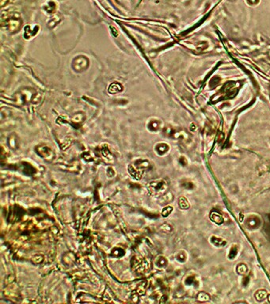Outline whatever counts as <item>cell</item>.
Returning a JSON list of instances; mask_svg holds the SVG:
<instances>
[{
  "label": "cell",
  "instance_id": "cell-1",
  "mask_svg": "<svg viewBox=\"0 0 270 304\" xmlns=\"http://www.w3.org/2000/svg\"><path fill=\"white\" fill-rule=\"evenodd\" d=\"M167 183L163 179H157L151 181L148 183V189L151 194H161L167 189Z\"/></svg>",
  "mask_w": 270,
  "mask_h": 304
},
{
  "label": "cell",
  "instance_id": "cell-2",
  "mask_svg": "<svg viewBox=\"0 0 270 304\" xmlns=\"http://www.w3.org/2000/svg\"><path fill=\"white\" fill-rule=\"evenodd\" d=\"M21 21L19 18L16 17H9L7 18H2V26H6L10 32H16L20 29Z\"/></svg>",
  "mask_w": 270,
  "mask_h": 304
},
{
  "label": "cell",
  "instance_id": "cell-3",
  "mask_svg": "<svg viewBox=\"0 0 270 304\" xmlns=\"http://www.w3.org/2000/svg\"><path fill=\"white\" fill-rule=\"evenodd\" d=\"M36 92L32 89H26L21 90L18 92V95H16V101H19V103H26L33 100Z\"/></svg>",
  "mask_w": 270,
  "mask_h": 304
},
{
  "label": "cell",
  "instance_id": "cell-4",
  "mask_svg": "<svg viewBox=\"0 0 270 304\" xmlns=\"http://www.w3.org/2000/svg\"><path fill=\"white\" fill-rule=\"evenodd\" d=\"M72 67L75 72H83L89 67V60L85 56H78L73 60Z\"/></svg>",
  "mask_w": 270,
  "mask_h": 304
},
{
  "label": "cell",
  "instance_id": "cell-5",
  "mask_svg": "<svg viewBox=\"0 0 270 304\" xmlns=\"http://www.w3.org/2000/svg\"><path fill=\"white\" fill-rule=\"evenodd\" d=\"M37 154H39L41 157H42L43 159H47V160H51V159H53V152L51 150V148H49L48 146L43 145L37 147Z\"/></svg>",
  "mask_w": 270,
  "mask_h": 304
},
{
  "label": "cell",
  "instance_id": "cell-6",
  "mask_svg": "<svg viewBox=\"0 0 270 304\" xmlns=\"http://www.w3.org/2000/svg\"><path fill=\"white\" fill-rule=\"evenodd\" d=\"M132 165L134 166L135 168L137 169L138 170L141 171L142 173H143V171L148 170L151 168V165H150V162L148 161V159H136V160L133 162V163Z\"/></svg>",
  "mask_w": 270,
  "mask_h": 304
},
{
  "label": "cell",
  "instance_id": "cell-7",
  "mask_svg": "<svg viewBox=\"0 0 270 304\" xmlns=\"http://www.w3.org/2000/svg\"><path fill=\"white\" fill-rule=\"evenodd\" d=\"M246 224L249 229H257L261 225V219L257 215H250L247 218Z\"/></svg>",
  "mask_w": 270,
  "mask_h": 304
},
{
  "label": "cell",
  "instance_id": "cell-8",
  "mask_svg": "<svg viewBox=\"0 0 270 304\" xmlns=\"http://www.w3.org/2000/svg\"><path fill=\"white\" fill-rule=\"evenodd\" d=\"M154 264L156 266V268L158 269H165V268L167 267L168 265V260L166 259V257H164L162 255H159L156 257L154 260Z\"/></svg>",
  "mask_w": 270,
  "mask_h": 304
},
{
  "label": "cell",
  "instance_id": "cell-9",
  "mask_svg": "<svg viewBox=\"0 0 270 304\" xmlns=\"http://www.w3.org/2000/svg\"><path fill=\"white\" fill-rule=\"evenodd\" d=\"M169 151V146L165 143H159L156 144L155 147V153L159 155V156H162V155H164V154L167 153V151Z\"/></svg>",
  "mask_w": 270,
  "mask_h": 304
},
{
  "label": "cell",
  "instance_id": "cell-10",
  "mask_svg": "<svg viewBox=\"0 0 270 304\" xmlns=\"http://www.w3.org/2000/svg\"><path fill=\"white\" fill-rule=\"evenodd\" d=\"M148 129L151 132H157L161 128V123L158 120H150L147 125Z\"/></svg>",
  "mask_w": 270,
  "mask_h": 304
},
{
  "label": "cell",
  "instance_id": "cell-11",
  "mask_svg": "<svg viewBox=\"0 0 270 304\" xmlns=\"http://www.w3.org/2000/svg\"><path fill=\"white\" fill-rule=\"evenodd\" d=\"M8 144L9 147L12 149H17L19 145L18 137L15 134H12L8 138Z\"/></svg>",
  "mask_w": 270,
  "mask_h": 304
},
{
  "label": "cell",
  "instance_id": "cell-12",
  "mask_svg": "<svg viewBox=\"0 0 270 304\" xmlns=\"http://www.w3.org/2000/svg\"><path fill=\"white\" fill-rule=\"evenodd\" d=\"M37 30H39V27H37V26H35V27L32 29V27L30 25H27L26 27H25V34H24V36H25L26 38L29 39L32 36L37 33Z\"/></svg>",
  "mask_w": 270,
  "mask_h": 304
},
{
  "label": "cell",
  "instance_id": "cell-13",
  "mask_svg": "<svg viewBox=\"0 0 270 304\" xmlns=\"http://www.w3.org/2000/svg\"><path fill=\"white\" fill-rule=\"evenodd\" d=\"M210 218L214 223H215V224H223V222H224V218L222 216V215L217 212H212V213H211Z\"/></svg>",
  "mask_w": 270,
  "mask_h": 304
},
{
  "label": "cell",
  "instance_id": "cell-14",
  "mask_svg": "<svg viewBox=\"0 0 270 304\" xmlns=\"http://www.w3.org/2000/svg\"><path fill=\"white\" fill-rule=\"evenodd\" d=\"M211 240H212V241H211L213 245H215V246L217 247H223L226 244V241L224 239H222L221 238H218L215 237V236H213V237H212Z\"/></svg>",
  "mask_w": 270,
  "mask_h": 304
},
{
  "label": "cell",
  "instance_id": "cell-15",
  "mask_svg": "<svg viewBox=\"0 0 270 304\" xmlns=\"http://www.w3.org/2000/svg\"><path fill=\"white\" fill-rule=\"evenodd\" d=\"M128 171H129L130 174L132 176L136 178V179H140L141 176H142V172L139 170H138L137 169H136L134 166H132V164L128 166Z\"/></svg>",
  "mask_w": 270,
  "mask_h": 304
},
{
  "label": "cell",
  "instance_id": "cell-16",
  "mask_svg": "<svg viewBox=\"0 0 270 304\" xmlns=\"http://www.w3.org/2000/svg\"><path fill=\"white\" fill-rule=\"evenodd\" d=\"M122 86L119 84L117 83H113L112 85L109 86V89H108V92L111 93V94H116V93L120 92L122 90Z\"/></svg>",
  "mask_w": 270,
  "mask_h": 304
},
{
  "label": "cell",
  "instance_id": "cell-17",
  "mask_svg": "<svg viewBox=\"0 0 270 304\" xmlns=\"http://www.w3.org/2000/svg\"><path fill=\"white\" fill-rule=\"evenodd\" d=\"M172 200H173V194L171 193H167L165 195L162 196V197L159 199V201L160 204H166L170 202Z\"/></svg>",
  "mask_w": 270,
  "mask_h": 304
},
{
  "label": "cell",
  "instance_id": "cell-18",
  "mask_svg": "<svg viewBox=\"0 0 270 304\" xmlns=\"http://www.w3.org/2000/svg\"><path fill=\"white\" fill-rule=\"evenodd\" d=\"M159 230H161L162 233H164V234H167V235H168V234H170V233L173 231V227L171 226L170 224L166 223V224H162V225L159 227Z\"/></svg>",
  "mask_w": 270,
  "mask_h": 304
},
{
  "label": "cell",
  "instance_id": "cell-19",
  "mask_svg": "<svg viewBox=\"0 0 270 304\" xmlns=\"http://www.w3.org/2000/svg\"><path fill=\"white\" fill-rule=\"evenodd\" d=\"M178 204H179V207L183 210H186L189 207V204L188 200L184 196H181L179 198V201H178Z\"/></svg>",
  "mask_w": 270,
  "mask_h": 304
},
{
  "label": "cell",
  "instance_id": "cell-20",
  "mask_svg": "<svg viewBox=\"0 0 270 304\" xmlns=\"http://www.w3.org/2000/svg\"><path fill=\"white\" fill-rule=\"evenodd\" d=\"M267 297V292L265 290H259L255 293V299L259 302L263 301Z\"/></svg>",
  "mask_w": 270,
  "mask_h": 304
},
{
  "label": "cell",
  "instance_id": "cell-21",
  "mask_svg": "<svg viewBox=\"0 0 270 304\" xmlns=\"http://www.w3.org/2000/svg\"><path fill=\"white\" fill-rule=\"evenodd\" d=\"M175 258L176 260L179 262H185L187 260V254L185 251H180L177 253V254L175 255Z\"/></svg>",
  "mask_w": 270,
  "mask_h": 304
},
{
  "label": "cell",
  "instance_id": "cell-22",
  "mask_svg": "<svg viewBox=\"0 0 270 304\" xmlns=\"http://www.w3.org/2000/svg\"><path fill=\"white\" fill-rule=\"evenodd\" d=\"M237 272L240 275H246L248 272V268L244 264H240L237 267Z\"/></svg>",
  "mask_w": 270,
  "mask_h": 304
},
{
  "label": "cell",
  "instance_id": "cell-23",
  "mask_svg": "<svg viewBox=\"0 0 270 304\" xmlns=\"http://www.w3.org/2000/svg\"><path fill=\"white\" fill-rule=\"evenodd\" d=\"M55 4L53 2H49L47 5L44 6V10H46L48 13L51 14V13H53L55 10Z\"/></svg>",
  "mask_w": 270,
  "mask_h": 304
},
{
  "label": "cell",
  "instance_id": "cell-24",
  "mask_svg": "<svg viewBox=\"0 0 270 304\" xmlns=\"http://www.w3.org/2000/svg\"><path fill=\"white\" fill-rule=\"evenodd\" d=\"M197 299L201 302H205V301H208V300H210V296H209L208 293L201 292L197 295Z\"/></svg>",
  "mask_w": 270,
  "mask_h": 304
},
{
  "label": "cell",
  "instance_id": "cell-25",
  "mask_svg": "<svg viewBox=\"0 0 270 304\" xmlns=\"http://www.w3.org/2000/svg\"><path fill=\"white\" fill-rule=\"evenodd\" d=\"M173 212V207L171 206H166L162 209L161 215L162 217H167L171 214V212Z\"/></svg>",
  "mask_w": 270,
  "mask_h": 304
},
{
  "label": "cell",
  "instance_id": "cell-26",
  "mask_svg": "<svg viewBox=\"0 0 270 304\" xmlns=\"http://www.w3.org/2000/svg\"><path fill=\"white\" fill-rule=\"evenodd\" d=\"M237 253H238V247L234 246L230 249V252H229V255L228 258L230 259H234L237 256Z\"/></svg>",
  "mask_w": 270,
  "mask_h": 304
},
{
  "label": "cell",
  "instance_id": "cell-27",
  "mask_svg": "<svg viewBox=\"0 0 270 304\" xmlns=\"http://www.w3.org/2000/svg\"><path fill=\"white\" fill-rule=\"evenodd\" d=\"M112 254L114 256H118V257H120V256H123L125 254V250L121 248H116V249H113V251H112Z\"/></svg>",
  "mask_w": 270,
  "mask_h": 304
},
{
  "label": "cell",
  "instance_id": "cell-28",
  "mask_svg": "<svg viewBox=\"0 0 270 304\" xmlns=\"http://www.w3.org/2000/svg\"><path fill=\"white\" fill-rule=\"evenodd\" d=\"M182 186L186 189H193L194 187V184L193 182H191L190 181H184L182 183Z\"/></svg>",
  "mask_w": 270,
  "mask_h": 304
},
{
  "label": "cell",
  "instance_id": "cell-29",
  "mask_svg": "<svg viewBox=\"0 0 270 304\" xmlns=\"http://www.w3.org/2000/svg\"><path fill=\"white\" fill-rule=\"evenodd\" d=\"M195 283H196V280L193 276H189V277H188L187 278H186V280H185V283H186L187 285H193V284H194Z\"/></svg>",
  "mask_w": 270,
  "mask_h": 304
},
{
  "label": "cell",
  "instance_id": "cell-30",
  "mask_svg": "<svg viewBox=\"0 0 270 304\" xmlns=\"http://www.w3.org/2000/svg\"><path fill=\"white\" fill-rule=\"evenodd\" d=\"M106 174L109 178H113V177L116 175L115 170H114L113 167H108V168L107 169Z\"/></svg>",
  "mask_w": 270,
  "mask_h": 304
},
{
  "label": "cell",
  "instance_id": "cell-31",
  "mask_svg": "<svg viewBox=\"0 0 270 304\" xmlns=\"http://www.w3.org/2000/svg\"><path fill=\"white\" fill-rule=\"evenodd\" d=\"M57 18V17H55V18H53L52 19L51 21H50V22H49V27H54L55 25H56V23H58L59 21H60V20H56Z\"/></svg>",
  "mask_w": 270,
  "mask_h": 304
},
{
  "label": "cell",
  "instance_id": "cell-32",
  "mask_svg": "<svg viewBox=\"0 0 270 304\" xmlns=\"http://www.w3.org/2000/svg\"><path fill=\"white\" fill-rule=\"evenodd\" d=\"M269 302H270V295H269Z\"/></svg>",
  "mask_w": 270,
  "mask_h": 304
},
{
  "label": "cell",
  "instance_id": "cell-33",
  "mask_svg": "<svg viewBox=\"0 0 270 304\" xmlns=\"http://www.w3.org/2000/svg\"><path fill=\"white\" fill-rule=\"evenodd\" d=\"M269 222H270V216H269ZM269 229H270V226H269Z\"/></svg>",
  "mask_w": 270,
  "mask_h": 304
}]
</instances>
